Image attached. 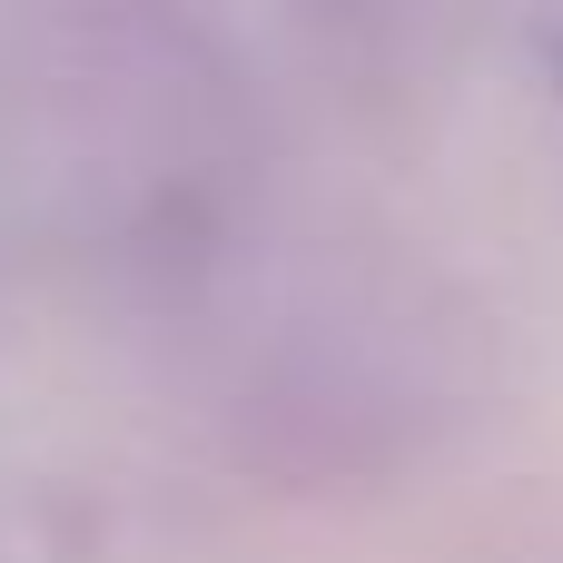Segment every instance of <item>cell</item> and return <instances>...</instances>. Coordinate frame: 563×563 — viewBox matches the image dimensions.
I'll return each instance as SVG.
<instances>
[]
</instances>
